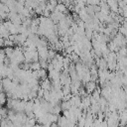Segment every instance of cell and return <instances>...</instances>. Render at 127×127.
<instances>
[{
	"instance_id": "6da1fadb",
	"label": "cell",
	"mask_w": 127,
	"mask_h": 127,
	"mask_svg": "<svg viewBox=\"0 0 127 127\" xmlns=\"http://www.w3.org/2000/svg\"><path fill=\"white\" fill-rule=\"evenodd\" d=\"M56 10H58V11L64 13V12L66 11V5H64V4L62 3V2H59V4H58L57 7H56Z\"/></svg>"
},
{
	"instance_id": "7a4b0ae2",
	"label": "cell",
	"mask_w": 127,
	"mask_h": 127,
	"mask_svg": "<svg viewBox=\"0 0 127 127\" xmlns=\"http://www.w3.org/2000/svg\"><path fill=\"white\" fill-rule=\"evenodd\" d=\"M0 10H1L2 12H6V13H9V12H10L9 7H8L5 3H1V4H0Z\"/></svg>"
},
{
	"instance_id": "3957f363",
	"label": "cell",
	"mask_w": 127,
	"mask_h": 127,
	"mask_svg": "<svg viewBox=\"0 0 127 127\" xmlns=\"http://www.w3.org/2000/svg\"><path fill=\"white\" fill-rule=\"evenodd\" d=\"M101 0H87L86 4L87 5H99Z\"/></svg>"
}]
</instances>
